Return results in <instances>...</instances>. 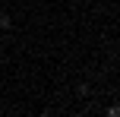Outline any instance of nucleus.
I'll use <instances>...</instances> for the list:
<instances>
[{
	"label": "nucleus",
	"mask_w": 120,
	"mask_h": 117,
	"mask_svg": "<svg viewBox=\"0 0 120 117\" xmlns=\"http://www.w3.org/2000/svg\"><path fill=\"white\" fill-rule=\"evenodd\" d=\"M108 117H120V108H117V105H111V108H108Z\"/></svg>",
	"instance_id": "2"
},
{
	"label": "nucleus",
	"mask_w": 120,
	"mask_h": 117,
	"mask_svg": "<svg viewBox=\"0 0 120 117\" xmlns=\"http://www.w3.org/2000/svg\"><path fill=\"white\" fill-rule=\"evenodd\" d=\"M10 25H13V22H10V13L0 10V29H10Z\"/></svg>",
	"instance_id": "1"
}]
</instances>
